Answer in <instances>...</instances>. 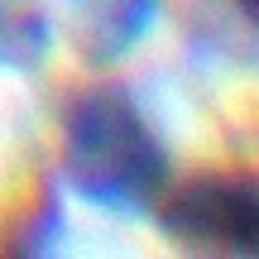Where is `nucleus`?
I'll list each match as a JSON object with an SVG mask.
<instances>
[{"label":"nucleus","instance_id":"1","mask_svg":"<svg viewBox=\"0 0 259 259\" xmlns=\"http://www.w3.org/2000/svg\"><path fill=\"white\" fill-rule=\"evenodd\" d=\"M173 173V144L130 82L92 72L67 87L58 106V187L67 197L139 221L154 211Z\"/></svg>","mask_w":259,"mask_h":259},{"label":"nucleus","instance_id":"2","mask_svg":"<svg viewBox=\"0 0 259 259\" xmlns=\"http://www.w3.org/2000/svg\"><path fill=\"white\" fill-rule=\"evenodd\" d=\"M154 226L168 245L192 254H254L259 250V178L240 163L173 173L154 202Z\"/></svg>","mask_w":259,"mask_h":259},{"label":"nucleus","instance_id":"3","mask_svg":"<svg viewBox=\"0 0 259 259\" xmlns=\"http://www.w3.org/2000/svg\"><path fill=\"white\" fill-rule=\"evenodd\" d=\"M163 10L168 0H63L58 24H63L72 53L82 58V67L115 72L154 44Z\"/></svg>","mask_w":259,"mask_h":259},{"label":"nucleus","instance_id":"4","mask_svg":"<svg viewBox=\"0 0 259 259\" xmlns=\"http://www.w3.org/2000/svg\"><path fill=\"white\" fill-rule=\"evenodd\" d=\"M63 44L58 0H0V72L38 77Z\"/></svg>","mask_w":259,"mask_h":259},{"label":"nucleus","instance_id":"5","mask_svg":"<svg viewBox=\"0 0 259 259\" xmlns=\"http://www.w3.org/2000/svg\"><path fill=\"white\" fill-rule=\"evenodd\" d=\"M63 202H67L63 187H44L38 197H29V211L19 216L10 250H15V254H53V250H63V240H67V211H63Z\"/></svg>","mask_w":259,"mask_h":259},{"label":"nucleus","instance_id":"6","mask_svg":"<svg viewBox=\"0 0 259 259\" xmlns=\"http://www.w3.org/2000/svg\"><path fill=\"white\" fill-rule=\"evenodd\" d=\"M235 10H240V19H250L254 15V0H235Z\"/></svg>","mask_w":259,"mask_h":259}]
</instances>
